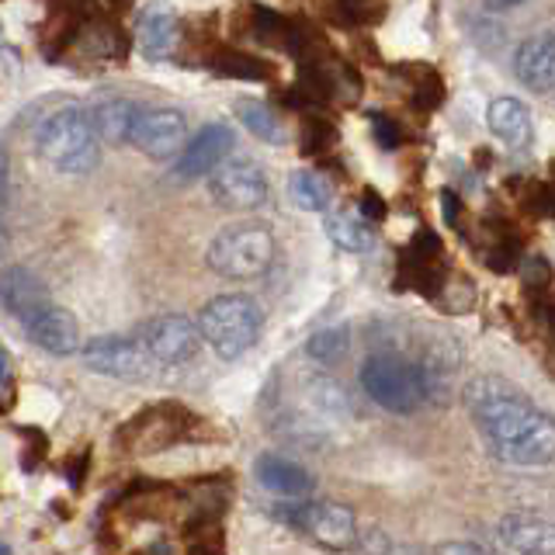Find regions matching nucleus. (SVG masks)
<instances>
[{"mask_svg":"<svg viewBox=\"0 0 555 555\" xmlns=\"http://www.w3.org/2000/svg\"><path fill=\"white\" fill-rule=\"evenodd\" d=\"M344 4H364V0H344Z\"/></svg>","mask_w":555,"mask_h":555,"instance_id":"nucleus-30","label":"nucleus"},{"mask_svg":"<svg viewBox=\"0 0 555 555\" xmlns=\"http://www.w3.org/2000/svg\"><path fill=\"white\" fill-rule=\"evenodd\" d=\"M0 375H4V410H11L14 403V375H11V354H0Z\"/></svg>","mask_w":555,"mask_h":555,"instance_id":"nucleus-26","label":"nucleus"},{"mask_svg":"<svg viewBox=\"0 0 555 555\" xmlns=\"http://www.w3.org/2000/svg\"><path fill=\"white\" fill-rule=\"evenodd\" d=\"M83 364L98 375L108 378H121V382H135L150 375V351L143 347L139 337H121V334H104V337H91L83 347Z\"/></svg>","mask_w":555,"mask_h":555,"instance_id":"nucleus-9","label":"nucleus"},{"mask_svg":"<svg viewBox=\"0 0 555 555\" xmlns=\"http://www.w3.org/2000/svg\"><path fill=\"white\" fill-rule=\"evenodd\" d=\"M25 323V334L35 347H42V351L56 354V358H66V354H77L80 351V326L74 320V312H66L60 306H39L28 317H22Z\"/></svg>","mask_w":555,"mask_h":555,"instance_id":"nucleus-12","label":"nucleus"},{"mask_svg":"<svg viewBox=\"0 0 555 555\" xmlns=\"http://www.w3.org/2000/svg\"><path fill=\"white\" fill-rule=\"evenodd\" d=\"M309 399L330 416L347 413V396H344V389L337 386V382H330V378H309Z\"/></svg>","mask_w":555,"mask_h":555,"instance_id":"nucleus-24","label":"nucleus"},{"mask_svg":"<svg viewBox=\"0 0 555 555\" xmlns=\"http://www.w3.org/2000/svg\"><path fill=\"white\" fill-rule=\"evenodd\" d=\"M364 216H372V219L382 216V208H378V202H375V191H369V195H364Z\"/></svg>","mask_w":555,"mask_h":555,"instance_id":"nucleus-27","label":"nucleus"},{"mask_svg":"<svg viewBox=\"0 0 555 555\" xmlns=\"http://www.w3.org/2000/svg\"><path fill=\"white\" fill-rule=\"evenodd\" d=\"M139 340L150 351V358L164 369H178V364H188L198 354L202 347V326L191 323L181 312H164V317H153L139 326Z\"/></svg>","mask_w":555,"mask_h":555,"instance_id":"nucleus-7","label":"nucleus"},{"mask_svg":"<svg viewBox=\"0 0 555 555\" xmlns=\"http://www.w3.org/2000/svg\"><path fill=\"white\" fill-rule=\"evenodd\" d=\"M288 195L302 212H326L330 202H334V191L317 170H295L288 178Z\"/></svg>","mask_w":555,"mask_h":555,"instance_id":"nucleus-20","label":"nucleus"},{"mask_svg":"<svg viewBox=\"0 0 555 555\" xmlns=\"http://www.w3.org/2000/svg\"><path fill=\"white\" fill-rule=\"evenodd\" d=\"M514 74L534 94H552L555 91V28L538 31V35H531V39H525L517 46Z\"/></svg>","mask_w":555,"mask_h":555,"instance_id":"nucleus-13","label":"nucleus"},{"mask_svg":"<svg viewBox=\"0 0 555 555\" xmlns=\"http://www.w3.org/2000/svg\"><path fill=\"white\" fill-rule=\"evenodd\" d=\"M271 260H274V236L257 222L230 225V230H222L208 243V268L222 278H233V282L260 278L271 268Z\"/></svg>","mask_w":555,"mask_h":555,"instance_id":"nucleus-5","label":"nucleus"},{"mask_svg":"<svg viewBox=\"0 0 555 555\" xmlns=\"http://www.w3.org/2000/svg\"><path fill=\"white\" fill-rule=\"evenodd\" d=\"M87 115H91L101 143H129L135 115H139V104L129 101V98H121V94H101V98L91 101Z\"/></svg>","mask_w":555,"mask_h":555,"instance_id":"nucleus-16","label":"nucleus"},{"mask_svg":"<svg viewBox=\"0 0 555 555\" xmlns=\"http://www.w3.org/2000/svg\"><path fill=\"white\" fill-rule=\"evenodd\" d=\"M254 473H257V482L278 496H309L312 486H317L302 465H295L292 459H282V455H260Z\"/></svg>","mask_w":555,"mask_h":555,"instance_id":"nucleus-17","label":"nucleus"},{"mask_svg":"<svg viewBox=\"0 0 555 555\" xmlns=\"http://www.w3.org/2000/svg\"><path fill=\"white\" fill-rule=\"evenodd\" d=\"M198 326H202L205 344L212 347L219 358L236 361L257 347L264 317H260L254 299L230 292V295H216V299L205 302V309L198 312Z\"/></svg>","mask_w":555,"mask_h":555,"instance_id":"nucleus-4","label":"nucleus"},{"mask_svg":"<svg viewBox=\"0 0 555 555\" xmlns=\"http://www.w3.org/2000/svg\"><path fill=\"white\" fill-rule=\"evenodd\" d=\"M129 143L150 160H178L188 146V121L178 108H139Z\"/></svg>","mask_w":555,"mask_h":555,"instance_id":"nucleus-10","label":"nucleus"},{"mask_svg":"<svg viewBox=\"0 0 555 555\" xmlns=\"http://www.w3.org/2000/svg\"><path fill=\"white\" fill-rule=\"evenodd\" d=\"M35 146H39V156L49 167L63 173H87L101 160V135L91 115L80 108L46 115L35 129Z\"/></svg>","mask_w":555,"mask_h":555,"instance_id":"nucleus-2","label":"nucleus"},{"mask_svg":"<svg viewBox=\"0 0 555 555\" xmlns=\"http://www.w3.org/2000/svg\"><path fill=\"white\" fill-rule=\"evenodd\" d=\"M361 386L389 413H413L430 399L421 358H410L396 347L375 351L361 364Z\"/></svg>","mask_w":555,"mask_h":555,"instance_id":"nucleus-3","label":"nucleus"},{"mask_svg":"<svg viewBox=\"0 0 555 555\" xmlns=\"http://www.w3.org/2000/svg\"><path fill=\"white\" fill-rule=\"evenodd\" d=\"M46 302H49L46 285L31 271L11 268L4 274V309L8 312H14V317H28V312H35V309L46 306Z\"/></svg>","mask_w":555,"mask_h":555,"instance_id":"nucleus-19","label":"nucleus"},{"mask_svg":"<svg viewBox=\"0 0 555 555\" xmlns=\"http://www.w3.org/2000/svg\"><path fill=\"white\" fill-rule=\"evenodd\" d=\"M173 46H178V14L167 0H150L139 11V49H143L146 60L160 63L170 56Z\"/></svg>","mask_w":555,"mask_h":555,"instance_id":"nucleus-14","label":"nucleus"},{"mask_svg":"<svg viewBox=\"0 0 555 555\" xmlns=\"http://www.w3.org/2000/svg\"><path fill=\"white\" fill-rule=\"evenodd\" d=\"M503 545L514 552H538L555 555V520H545L538 514H511L500 520Z\"/></svg>","mask_w":555,"mask_h":555,"instance_id":"nucleus-15","label":"nucleus"},{"mask_svg":"<svg viewBox=\"0 0 555 555\" xmlns=\"http://www.w3.org/2000/svg\"><path fill=\"white\" fill-rule=\"evenodd\" d=\"M326 236L334 240L340 250H351V254H364L372 247L369 225H364L361 219H354V216H347V212L326 216Z\"/></svg>","mask_w":555,"mask_h":555,"instance_id":"nucleus-23","label":"nucleus"},{"mask_svg":"<svg viewBox=\"0 0 555 555\" xmlns=\"http://www.w3.org/2000/svg\"><path fill=\"white\" fill-rule=\"evenodd\" d=\"M236 115H240V121H243V126H247L257 139H264V143H274V146H282V143H285L282 121H278V115L268 108V104H260V101H240V104H236Z\"/></svg>","mask_w":555,"mask_h":555,"instance_id":"nucleus-22","label":"nucleus"},{"mask_svg":"<svg viewBox=\"0 0 555 555\" xmlns=\"http://www.w3.org/2000/svg\"><path fill=\"white\" fill-rule=\"evenodd\" d=\"M441 552H482V545H473V542H465V545H441Z\"/></svg>","mask_w":555,"mask_h":555,"instance_id":"nucleus-28","label":"nucleus"},{"mask_svg":"<svg viewBox=\"0 0 555 555\" xmlns=\"http://www.w3.org/2000/svg\"><path fill=\"white\" fill-rule=\"evenodd\" d=\"M347 351H351V326L340 323V326H326L320 334H312L306 340V354L320 364H337Z\"/></svg>","mask_w":555,"mask_h":555,"instance_id":"nucleus-21","label":"nucleus"},{"mask_svg":"<svg viewBox=\"0 0 555 555\" xmlns=\"http://www.w3.org/2000/svg\"><path fill=\"white\" fill-rule=\"evenodd\" d=\"M274 517L288 525L292 531H299L306 538L320 545H347L354 538L358 525H354V514L340 507V503H317V500H306V496H288V503H278Z\"/></svg>","mask_w":555,"mask_h":555,"instance_id":"nucleus-6","label":"nucleus"},{"mask_svg":"<svg viewBox=\"0 0 555 555\" xmlns=\"http://www.w3.org/2000/svg\"><path fill=\"white\" fill-rule=\"evenodd\" d=\"M375 135H378V143L386 146V150H396V146H399V129L392 126L389 118L375 115Z\"/></svg>","mask_w":555,"mask_h":555,"instance_id":"nucleus-25","label":"nucleus"},{"mask_svg":"<svg viewBox=\"0 0 555 555\" xmlns=\"http://www.w3.org/2000/svg\"><path fill=\"white\" fill-rule=\"evenodd\" d=\"M208 191H212L216 205L230 208V212H254L268 202V178L254 160L230 156L208 173Z\"/></svg>","mask_w":555,"mask_h":555,"instance_id":"nucleus-8","label":"nucleus"},{"mask_svg":"<svg viewBox=\"0 0 555 555\" xmlns=\"http://www.w3.org/2000/svg\"><path fill=\"white\" fill-rule=\"evenodd\" d=\"M486 121L496 139H503L511 150H520L531 143V112L517 98H496L486 108Z\"/></svg>","mask_w":555,"mask_h":555,"instance_id":"nucleus-18","label":"nucleus"},{"mask_svg":"<svg viewBox=\"0 0 555 555\" xmlns=\"http://www.w3.org/2000/svg\"><path fill=\"white\" fill-rule=\"evenodd\" d=\"M490 8H500V11H507V8H517V4H525V0H486Z\"/></svg>","mask_w":555,"mask_h":555,"instance_id":"nucleus-29","label":"nucleus"},{"mask_svg":"<svg viewBox=\"0 0 555 555\" xmlns=\"http://www.w3.org/2000/svg\"><path fill=\"white\" fill-rule=\"evenodd\" d=\"M236 135L225 121H208L195 135L188 139L184 153L173 160V178L178 181H195V178H208L222 160H230Z\"/></svg>","mask_w":555,"mask_h":555,"instance_id":"nucleus-11","label":"nucleus"},{"mask_svg":"<svg viewBox=\"0 0 555 555\" xmlns=\"http://www.w3.org/2000/svg\"><path fill=\"white\" fill-rule=\"evenodd\" d=\"M465 406L490 455L520 468L555 462V416L538 410L507 378L479 375L465 386Z\"/></svg>","mask_w":555,"mask_h":555,"instance_id":"nucleus-1","label":"nucleus"}]
</instances>
